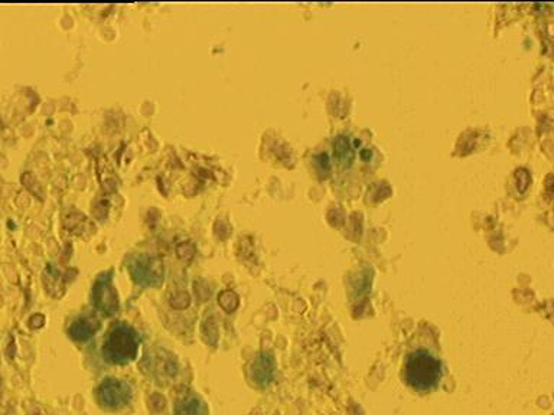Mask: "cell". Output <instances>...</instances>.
Instances as JSON below:
<instances>
[{"label": "cell", "instance_id": "obj_1", "mask_svg": "<svg viewBox=\"0 0 554 415\" xmlns=\"http://www.w3.org/2000/svg\"><path fill=\"white\" fill-rule=\"evenodd\" d=\"M404 378L413 389L429 392L440 382L442 363L426 350L413 352L406 359Z\"/></svg>", "mask_w": 554, "mask_h": 415}, {"label": "cell", "instance_id": "obj_5", "mask_svg": "<svg viewBox=\"0 0 554 415\" xmlns=\"http://www.w3.org/2000/svg\"><path fill=\"white\" fill-rule=\"evenodd\" d=\"M96 303L106 313H113V310L117 307V296L109 283H103L102 287L97 286Z\"/></svg>", "mask_w": 554, "mask_h": 415}, {"label": "cell", "instance_id": "obj_3", "mask_svg": "<svg viewBox=\"0 0 554 415\" xmlns=\"http://www.w3.org/2000/svg\"><path fill=\"white\" fill-rule=\"evenodd\" d=\"M99 401L107 409H119L124 406L131 398V388L127 382L120 380L104 381L99 391Z\"/></svg>", "mask_w": 554, "mask_h": 415}, {"label": "cell", "instance_id": "obj_7", "mask_svg": "<svg viewBox=\"0 0 554 415\" xmlns=\"http://www.w3.org/2000/svg\"><path fill=\"white\" fill-rule=\"evenodd\" d=\"M178 415H198V405L195 401H191L188 405H185L183 409L179 411Z\"/></svg>", "mask_w": 554, "mask_h": 415}, {"label": "cell", "instance_id": "obj_4", "mask_svg": "<svg viewBox=\"0 0 554 415\" xmlns=\"http://www.w3.org/2000/svg\"><path fill=\"white\" fill-rule=\"evenodd\" d=\"M334 155L342 167H349L352 165L354 157H355V152H354V148L351 145L349 137H347V135L335 137Z\"/></svg>", "mask_w": 554, "mask_h": 415}, {"label": "cell", "instance_id": "obj_6", "mask_svg": "<svg viewBox=\"0 0 554 415\" xmlns=\"http://www.w3.org/2000/svg\"><path fill=\"white\" fill-rule=\"evenodd\" d=\"M97 328V323L92 325V321L89 320H78L71 326V336L77 341H87L96 333Z\"/></svg>", "mask_w": 554, "mask_h": 415}, {"label": "cell", "instance_id": "obj_2", "mask_svg": "<svg viewBox=\"0 0 554 415\" xmlns=\"http://www.w3.org/2000/svg\"><path fill=\"white\" fill-rule=\"evenodd\" d=\"M138 343L141 341L131 328L117 325L109 332L104 341L103 356L107 362L114 365L130 363L137 356Z\"/></svg>", "mask_w": 554, "mask_h": 415}]
</instances>
